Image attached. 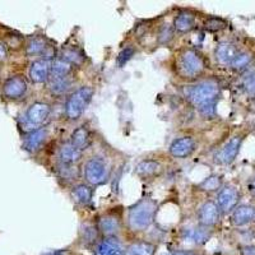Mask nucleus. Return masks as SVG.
Listing matches in <instances>:
<instances>
[{"mask_svg": "<svg viewBox=\"0 0 255 255\" xmlns=\"http://www.w3.org/2000/svg\"><path fill=\"white\" fill-rule=\"evenodd\" d=\"M184 97L198 109L199 114L206 119L216 116L217 104L221 96V84L217 79L208 78L197 83L185 86Z\"/></svg>", "mask_w": 255, "mask_h": 255, "instance_id": "f257e3e1", "label": "nucleus"}, {"mask_svg": "<svg viewBox=\"0 0 255 255\" xmlns=\"http://www.w3.org/2000/svg\"><path fill=\"white\" fill-rule=\"evenodd\" d=\"M156 200L143 198L128 212V226L134 232H143L152 226L157 213Z\"/></svg>", "mask_w": 255, "mask_h": 255, "instance_id": "f03ea898", "label": "nucleus"}, {"mask_svg": "<svg viewBox=\"0 0 255 255\" xmlns=\"http://www.w3.org/2000/svg\"><path fill=\"white\" fill-rule=\"evenodd\" d=\"M207 68L206 59L195 49H185L179 54L176 70L183 78H197L202 76Z\"/></svg>", "mask_w": 255, "mask_h": 255, "instance_id": "7ed1b4c3", "label": "nucleus"}, {"mask_svg": "<svg viewBox=\"0 0 255 255\" xmlns=\"http://www.w3.org/2000/svg\"><path fill=\"white\" fill-rule=\"evenodd\" d=\"M95 91L91 86H82L69 95L64 106V114L69 122H76L83 115L92 101Z\"/></svg>", "mask_w": 255, "mask_h": 255, "instance_id": "20e7f679", "label": "nucleus"}, {"mask_svg": "<svg viewBox=\"0 0 255 255\" xmlns=\"http://www.w3.org/2000/svg\"><path fill=\"white\" fill-rule=\"evenodd\" d=\"M84 179L91 186L104 185L110 179V167L101 157H92L84 165Z\"/></svg>", "mask_w": 255, "mask_h": 255, "instance_id": "39448f33", "label": "nucleus"}, {"mask_svg": "<svg viewBox=\"0 0 255 255\" xmlns=\"http://www.w3.org/2000/svg\"><path fill=\"white\" fill-rule=\"evenodd\" d=\"M243 135H234L216 152L215 162L217 165H230L236 159L243 144Z\"/></svg>", "mask_w": 255, "mask_h": 255, "instance_id": "423d86ee", "label": "nucleus"}, {"mask_svg": "<svg viewBox=\"0 0 255 255\" xmlns=\"http://www.w3.org/2000/svg\"><path fill=\"white\" fill-rule=\"evenodd\" d=\"M239 200H240V193H239L238 189L232 185L222 186L217 194V206L220 208L221 213L222 215H227V213H231L236 209L238 207Z\"/></svg>", "mask_w": 255, "mask_h": 255, "instance_id": "0eeeda50", "label": "nucleus"}, {"mask_svg": "<svg viewBox=\"0 0 255 255\" xmlns=\"http://www.w3.org/2000/svg\"><path fill=\"white\" fill-rule=\"evenodd\" d=\"M221 215L222 213H221L217 203L213 202V200H207L198 209V223H199L200 226L212 229V227H215L220 222Z\"/></svg>", "mask_w": 255, "mask_h": 255, "instance_id": "6e6552de", "label": "nucleus"}, {"mask_svg": "<svg viewBox=\"0 0 255 255\" xmlns=\"http://www.w3.org/2000/svg\"><path fill=\"white\" fill-rule=\"evenodd\" d=\"M51 113V108L46 102H35L27 109L24 114V123L31 127H37L45 123Z\"/></svg>", "mask_w": 255, "mask_h": 255, "instance_id": "1a4fd4ad", "label": "nucleus"}, {"mask_svg": "<svg viewBox=\"0 0 255 255\" xmlns=\"http://www.w3.org/2000/svg\"><path fill=\"white\" fill-rule=\"evenodd\" d=\"M212 235H213V232L211 229H207L200 225L195 227H186L180 232V238L184 241L194 244L197 247H203L204 244L211 240Z\"/></svg>", "mask_w": 255, "mask_h": 255, "instance_id": "9d476101", "label": "nucleus"}, {"mask_svg": "<svg viewBox=\"0 0 255 255\" xmlns=\"http://www.w3.org/2000/svg\"><path fill=\"white\" fill-rule=\"evenodd\" d=\"M197 151V142L191 136H180L172 140L168 152L175 158H188Z\"/></svg>", "mask_w": 255, "mask_h": 255, "instance_id": "9b49d317", "label": "nucleus"}, {"mask_svg": "<svg viewBox=\"0 0 255 255\" xmlns=\"http://www.w3.org/2000/svg\"><path fill=\"white\" fill-rule=\"evenodd\" d=\"M95 255H125V247L118 238H102L93 248Z\"/></svg>", "mask_w": 255, "mask_h": 255, "instance_id": "f8f14e48", "label": "nucleus"}, {"mask_svg": "<svg viewBox=\"0 0 255 255\" xmlns=\"http://www.w3.org/2000/svg\"><path fill=\"white\" fill-rule=\"evenodd\" d=\"M97 227L102 238H118L122 230V221L114 215H104L100 217Z\"/></svg>", "mask_w": 255, "mask_h": 255, "instance_id": "ddd939ff", "label": "nucleus"}, {"mask_svg": "<svg viewBox=\"0 0 255 255\" xmlns=\"http://www.w3.org/2000/svg\"><path fill=\"white\" fill-rule=\"evenodd\" d=\"M27 92V82L20 76H14L6 79L3 86V93L10 100H17L23 97Z\"/></svg>", "mask_w": 255, "mask_h": 255, "instance_id": "4468645a", "label": "nucleus"}, {"mask_svg": "<svg viewBox=\"0 0 255 255\" xmlns=\"http://www.w3.org/2000/svg\"><path fill=\"white\" fill-rule=\"evenodd\" d=\"M50 70H51V61L44 58L38 59L31 64L29 77L35 83H45L50 78Z\"/></svg>", "mask_w": 255, "mask_h": 255, "instance_id": "2eb2a0df", "label": "nucleus"}, {"mask_svg": "<svg viewBox=\"0 0 255 255\" xmlns=\"http://www.w3.org/2000/svg\"><path fill=\"white\" fill-rule=\"evenodd\" d=\"M240 50L238 49L235 44H232L230 41H222L217 45L215 50L216 60L222 65H230L236 58Z\"/></svg>", "mask_w": 255, "mask_h": 255, "instance_id": "dca6fc26", "label": "nucleus"}, {"mask_svg": "<svg viewBox=\"0 0 255 255\" xmlns=\"http://www.w3.org/2000/svg\"><path fill=\"white\" fill-rule=\"evenodd\" d=\"M92 140V133H91L90 129H88L86 125H81V127L76 128V129L73 130L69 142L72 143L74 147L78 148L79 151L84 152L86 149H88V148L91 147Z\"/></svg>", "mask_w": 255, "mask_h": 255, "instance_id": "f3484780", "label": "nucleus"}, {"mask_svg": "<svg viewBox=\"0 0 255 255\" xmlns=\"http://www.w3.org/2000/svg\"><path fill=\"white\" fill-rule=\"evenodd\" d=\"M100 231L97 225H92V223H84L83 226L79 230V241L82 243V245L86 248H93L97 245L101 239H100Z\"/></svg>", "mask_w": 255, "mask_h": 255, "instance_id": "a211bd4d", "label": "nucleus"}, {"mask_svg": "<svg viewBox=\"0 0 255 255\" xmlns=\"http://www.w3.org/2000/svg\"><path fill=\"white\" fill-rule=\"evenodd\" d=\"M47 135H49V131H47L46 128H38V129L32 130L24 139L23 148L31 153L38 151L41 145L44 144L45 140L47 139Z\"/></svg>", "mask_w": 255, "mask_h": 255, "instance_id": "6ab92c4d", "label": "nucleus"}, {"mask_svg": "<svg viewBox=\"0 0 255 255\" xmlns=\"http://www.w3.org/2000/svg\"><path fill=\"white\" fill-rule=\"evenodd\" d=\"M255 221V208L252 206H240L232 212L231 223L235 227H243Z\"/></svg>", "mask_w": 255, "mask_h": 255, "instance_id": "aec40b11", "label": "nucleus"}, {"mask_svg": "<svg viewBox=\"0 0 255 255\" xmlns=\"http://www.w3.org/2000/svg\"><path fill=\"white\" fill-rule=\"evenodd\" d=\"M83 152L74 147L70 142L64 143L59 149V162L67 163V165H76L82 158Z\"/></svg>", "mask_w": 255, "mask_h": 255, "instance_id": "412c9836", "label": "nucleus"}, {"mask_svg": "<svg viewBox=\"0 0 255 255\" xmlns=\"http://www.w3.org/2000/svg\"><path fill=\"white\" fill-rule=\"evenodd\" d=\"M197 20L195 17L189 12H180L174 19V29L180 33H186L195 28Z\"/></svg>", "mask_w": 255, "mask_h": 255, "instance_id": "4be33fe9", "label": "nucleus"}, {"mask_svg": "<svg viewBox=\"0 0 255 255\" xmlns=\"http://www.w3.org/2000/svg\"><path fill=\"white\" fill-rule=\"evenodd\" d=\"M156 250V244L149 241H135L125 248V255H154Z\"/></svg>", "mask_w": 255, "mask_h": 255, "instance_id": "5701e85b", "label": "nucleus"}, {"mask_svg": "<svg viewBox=\"0 0 255 255\" xmlns=\"http://www.w3.org/2000/svg\"><path fill=\"white\" fill-rule=\"evenodd\" d=\"M72 198L74 202L81 206H87L92 202L93 198V189L88 184H78L73 188Z\"/></svg>", "mask_w": 255, "mask_h": 255, "instance_id": "b1692460", "label": "nucleus"}, {"mask_svg": "<svg viewBox=\"0 0 255 255\" xmlns=\"http://www.w3.org/2000/svg\"><path fill=\"white\" fill-rule=\"evenodd\" d=\"M162 170V166L156 159H143L135 167V172L142 177H149L158 175Z\"/></svg>", "mask_w": 255, "mask_h": 255, "instance_id": "393cba45", "label": "nucleus"}, {"mask_svg": "<svg viewBox=\"0 0 255 255\" xmlns=\"http://www.w3.org/2000/svg\"><path fill=\"white\" fill-rule=\"evenodd\" d=\"M73 72V65L64 60L63 58H58L51 61V70H50V78H63L69 77ZM49 78V79H50Z\"/></svg>", "mask_w": 255, "mask_h": 255, "instance_id": "a878e982", "label": "nucleus"}, {"mask_svg": "<svg viewBox=\"0 0 255 255\" xmlns=\"http://www.w3.org/2000/svg\"><path fill=\"white\" fill-rule=\"evenodd\" d=\"M73 79L72 77H63V78H50L49 88L54 95H64L72 88Z\"/></svg>", "mask_w": 255, "mask_h": 255, "instance_id": "bb28decb", "label": "nucleus"}, {"mask_svg": "<svg viewBox=\"0 0 255 255\" xmlns=\"http://www.w3.org/2000/svg\"><path fill=\"white\" fill-rule=\"evenodd\" d=\"M222 176L217 174H213L211 175V176L206 177L200 184H198V189H199V190L207 191V193H211V191H220L221 189H222Z\"/></svg>", "mask_w": 255, "mask_h": 255, "instance_id": "cd10ccee", "label": "nucleus"}, {"mask_svg": "<svg viewBox=\"0 0 255 255\" xmlns=\"http://www.w3.org/2000/svg\"><path fill=\"white\" fill-rule=\"evenodd\" d=\"M50 46H47L45 38L35 37L32 38L27 45V54L28 55H41V54H46Z\"/></svg>", "mask_w": 255, "mask_h": 255, "instance_id": "c85d7f7f", "label": "nucleus"}, {"mask_svg": "<svg viewBox=\"0 0 255 255\" xmlns=\"http://www.w3.org/2000/svg\"><path fill=\"white\" fill-rule=\"evenodd\" d=\"M56 172H58L59 177L63 180H76L78 176V168L76 167V165H67V163L59 162L56 166Z\"/></svg>", "mask_w": 255, "mask_h": 255, "instance_id": "c756f323", "label": "nucleus"}, {"mask_svg": "<svg viewBox=\"0 0 255 255\" xmlns=\"http://www.w3.org/2000/svg\"><path fill=\"white\" fill-rule=\"evenodd\" d=\"M253 60V55L249 51H239V54L236 55V58L234 59L230 67L234 70H243L247 67H249L250 63Z\"/></svg>", "mask_w": 255, "mask_h": 255, "instance_id": "7c9ffc66", "label": "nucleus"}, {"mask_svg": "<svg viewBox=\"0 0 255 255\" xmlns=\"http://www.w3.org/2000/svg\"><path fill=\"white\" fill-rule=\"evenodd\" d=\"M226 20H223L222 18L217 17H209L207 18V20L204 22V28H206L207 31L211 32L222 31L223 28H226Z\"/></svg>", "mask_w": 255, "mask_h": 255, "instance_id": "2f4dec72", "label": "nucleus"}, {"mask_svg": "<svg viewBox=\"0 0 255 255\" xmlns=\"http://www.w3.org/2000/svg\"><path fill=\"white\" fill-rule=\"evenodd\" d=\"M61 58H63L64 60H67L68 63H70L73 65V64H81L82 61H83L84 56H83V54L79 51V50L67 49L63 51V55H61Z\"/></svg>", "mask_w": 255, "mask_h": 255, "instance_id": "473e14b6", "label": "nucleus"}, {"mask_svg": "<svg viewBox=\"0 0 255 255\" xmlns=\"http://www.w3.org/2000/svg\"><path fill=\"white\" fill-rule=\"evenodd\" d=\"M174 35H175L174 27H171L170 24H163V26L159 28V32H158V42L161 45L168 44V42L174 38Z\"/></svg>", "mask_w": 255, "mask_h": 255, "instance_id": "72a5a7b5", "label": "nucleus"}, {"mask_svg": "<svg viewBox=\"0 0 255 255\" xmlns=\"http://www.w3.org/2000/svg\"><path fill=\"white\" fill-rule=\"evenodd\" d=\"M134 52H135V50H134L133 47H125V49H123L122 51L119 52L118 58H116V63H118V65H119L120 68L124 67L125 64L133 58Z\"/></svg>", "mask_w": 255, "mask_h": 255, "instance_id": "f704fd0d", "label": "nucleus"}, {"mask_svg": "<svg viewBox=\"0 0 255 255\" xmlns=\"http://www.w3.org/2000/svg\"><path fill=\"white\" fill-rule=\"evenodd\" d=\"M244 88L249 93H255V72H249L244 78Z\"/></svg>", "mask_w": 255, "mask_h": 255, "instance_id": "c9c22d12", "label": "nucleus"}, {"mask_svg": "<svg viewBox=\"0 0 255 255\" xmlns=\"http://www.w3.org/2000/svg\"><path fill=\"white\" fill-rule=\"evenodd\" d=\"M240 255H255V245H243L240 247Z\"/></svg>", "mask_w": 255, "mask_h": 255, "instance_id": "e433bc0d", "label": "nucleus"}, {"mask_svg": "<svg viewBox=\"0 0 255 255\" xmlns=\"http://www.w3.org/2000/svg\"><path fill=\"white\" fill-rule=\"evenodd\" d=\"M167 255H200L199 253L195 250H175V252L170 253Z\"/></svg>", "mask_w": 255, "mask_h": 255, "instance_id": "4c0bfd02", "label": "nucleus"}, {"mask_svg": "<svg viewBox=\"0 0 255 255\" xmlns=\"http://www.w3.org/2000/svg\"><path fill=\"white\" fill-rule=\"evenodd\" d=\"M6 58V49L3 44H0V60H4Z\"/></svg>", "mask_w": 255, "mask_h": 255, "instance_id": "58836bf2", "label": "nucleus"}, {"mask_svg": "<svg viewBox=\"0 0 255 255\" xmlns=\"http://www.w3.org/2000/svg\"><path fill=\"white\" fill-rule=\"evenodd\" d=\"M249 189H250V191H252V193H254V194H255V177L252 180V181H250Z\"/></svg>", "mask_w": 255, "mask_h": 255, "instance_id": "ea45409f", "label": "nucleus"}]
</instances>
